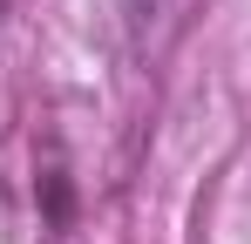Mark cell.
Instances as JSON below:
<instances>
[{"label":"cell","instance_id":"cell-2","mask_svg":"<svg viewBox=\"0 0 251 244\" xmlns=\"http://www.w3.org/2000/svg\"><path fill=\"white\" fill-rule=\"evenodd\" d=\"M7 7H14V0H0V21H7Z\"/></svg>","mask_w":251,"mask_h":244},{"label":"cell","instance_id":"cell-1","mask_svg":"<svg viewBox=\"0 0 251 244\" xmlns=\"http://www.w3.org/2000/svg\"><path fill=\"white\" fill-rule=\"evenodd\" d=\"M156 7H163V0H129V21H150Z\"/></svg>","mask_w":251,"mask_h":244}]
</instances>
